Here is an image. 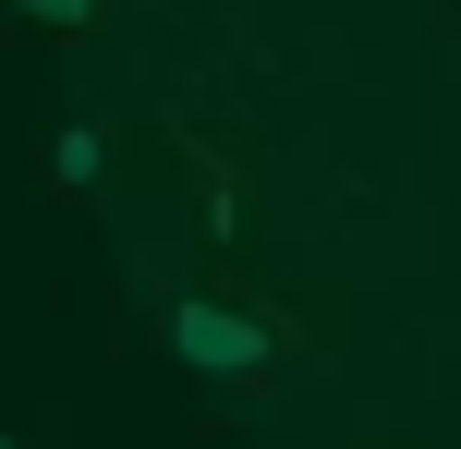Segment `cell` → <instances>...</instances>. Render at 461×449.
<instances>
[{
	"instance_id": "cell-1",
	"label": "cell",
	"mask_w": 461,
	"mask_h": 449,
	"mask_svg": "<svg viewBox=\"0 0 461 449\" xmlns=\"http://www.w3.org/2000/svg\"><path fill=\"white\" fill-rule=\"evenodd\" d=\"M158 340L194 364V377H255V364L279 353V316H243V304H170Z\"/></svg>"
},
{
	"instance_id": "cell-2",
	"label": "cell",
	"mask_w": 461,
	"mask_h": 449,
	"mask_svg": "<svg viewBox=\"0 0 461 449\" xmlns=\"http://www.w3.org/2000/svg\"><path fill=\"white\" fill-rule=\"evenodd\" d=\"M49 183H61V194L110 183V134H97V121H61V146H49Z\"/></svg>"
},
{
	"instance_id": "cell-3",
	"label": "cell",
	"mask_w": 461,
	"mask_h": 449,
	"mask_svg": "<svg viewBox=\"0 0 461 449\" xmlns=\"http://www.w3.org/2000/svg\"><path fill=\"white\" fill-rule=\"evenodd\" d=\"M13 13H24V24H61V37H73V24H97V0H13Z\"/></svg>"
},
{
	"instance_id": "cell-4",
	"label": "cell",
	"mask_w": 461,
	"mask_h": 449,
	"mask_svg": "<svg viewBox=\"0 0 461 449\" xmlns=\"http://www.w3.org/2000/svg\"><path fill=\"white\" fill-rule=\"evenodd\" d=\"M0 449H13V437H0Z\"/></svg>"
}]
</instances>
